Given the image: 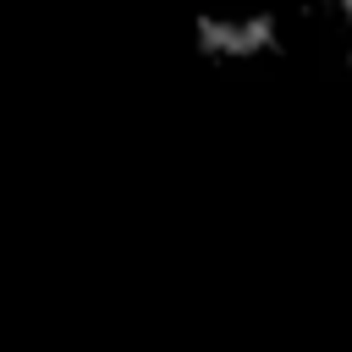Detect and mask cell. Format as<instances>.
<instances>
[{"label":"cell","instance_id":"2","mask_svg":"<svg viewBox=\"0 0 352 352\" xmlns=\"http://www.w3.org/2000/svg\"><path fill=\"white\" fill-rule=\"evenodd\" d=\"M330 22H341V28H352V0H314Z\"/></svg>","mask_w":352,"mask_h":352},{"label":"cell","instance_id":"1","mask_svg":"<svg viewBox=\"0 0 352 352\" xmlns=\"http://www.w3.org/2000/svg\"><path fill=\"white\" fill-rule=\"evenodd\" d=\"M192 44L220 66H253L280 55L286 28H280V11L264 0H214L192 16Z\"/></svg>","mask_w":352,"mask_h":352}]
</instances>
